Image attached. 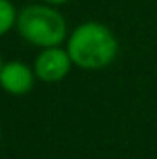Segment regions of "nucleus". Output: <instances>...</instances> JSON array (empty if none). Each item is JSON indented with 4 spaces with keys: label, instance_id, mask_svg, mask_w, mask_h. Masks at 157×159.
I'll return each mask as SVG.
<instances>
[{
    "label": "nucleus",
    "instance_id": "7ed1b4c3",
    "mask_svg": "<svg viewBox=\"0 0 157 159\" xmlns=\"http://www.w3.org/2000/svg\"><path fill=\"white\" fill-rule=\"evenodd\" d=\"M72 67L74 63L65 46L41 48V52L35 56V61H34V72L37 80L44 83H56L65 80Z\"/></svg>",
    "mask_w": 157,
    "mask_h": 159
},
{
    "label": "nucleus",
    "instance_id": "20e7f679",
    "mask_svg": "<svg viewBox=\"0 0 157 159\" xmlns=\"http://www.w3.org/2000/svg\"><path fill=\"white\" fill-rule=\"evenodd\" d=\"M35 72L34 67L22 61H7L0 69V87L4 93L13 96L28 94L35 85Z\"/></svg>",
    "mask_w": 157,
    "mask_h": 159
},
{
    "label": "nucleus",
    "instance_id": "6e6552de",
    "mask_svg": "<svg viewBox=\"0 0 157 159\" xmlns=\"http://www.w3.org/2000/svg\"><path fill=\"white\" fill-rule=\"evenodd\" d=\"M0 141H2V126H0Z\"/></svg>",
    "mask_w": 157,
    "mask_h": 159
},
{
    "label": "nucleus",
    "instance_id": "f257e3e1",
    "mask_svg": "<svg viewBox=\"0 0 157 159\" xmlns=\"http://www.w3.org/2000/svg\"><path fill=\"white\" fill-rule=\"evenodd\" d=\"M65 48L74 67L83 70H100L117 59L120 43L115 32L104 22L85 20L69 34Z\"/></svg>",
    "mask_w": 157,
    "mask_h": 159
},
{
    "label": "nucleus",
    "instance_id": "0eeeda50",
    "mask_svg": "<svg viewBox=\"0 0 157 159\" xmlns=\"http://www.w3.org/2000/svg\"><path fill=\"white\" fill-rule=\"evenodd\" d=\"M2 65H4V61H2V56H0V69H2Z\"/></svg>",
    "mask_w": 157,
    "mask_h": 159
},
{
    "label": "nucleus",
    "instance_id": "f03ea898",
    "mask_svg": "<svg viewBox=\"0 0 157 159\" xmlns=\"http://www.w3.org/2000/svg\"><path fill=\"white\" fill-rule=\"evenodd\" d=\"M15 30L26 43L37 48L61 46L67 43L69 26L63 13L50 4H30L19 11Z\"/></svg>",
    "mask_w": 157,
    "mask_h": 159
},
{
    "label": "nucleus",
    "instance_id": "39448f33",
    "mask_svg": "<svg viewBox=\"0 0 157 159\" xmlns=\"http://www.w3.org/2000/svg\"><path fill=\"white\" fill-rule=\"evenodd\" d=\"M19 11L11 0H0V37L17 26Z\"/></svg>",
    "mask_w": 157,
    "mask_h": 159
},
{
    "label": "nucleus",
    "instance_id": "423d86ee",
    "mask_svg": "<svg viewBox=\"0 0 157 159\" xmlns=\"http://www.w3.org/2000/svg\"><path fill=\"white\" fill-rule=\"evenodd\" d=\"M44 4H50V6H61V4H67L69 0H41Z\"/></svg>",
    "mask_w": 157,
    "mask_h": 159
}]
</instances>
